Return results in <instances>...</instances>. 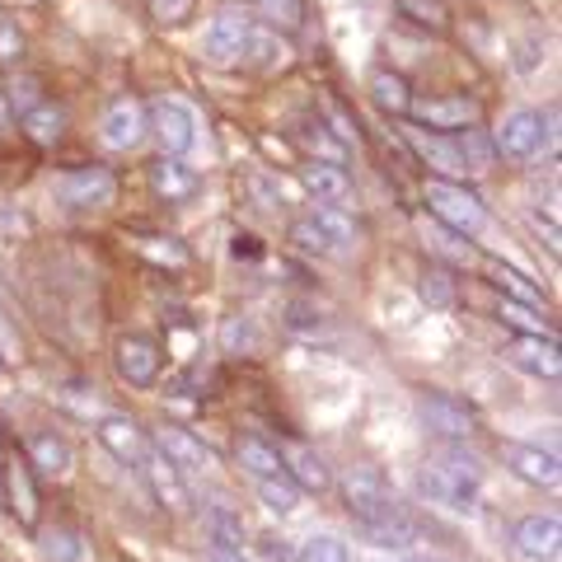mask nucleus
I'll return each mask as SVG.
<instances>
[{
	"label": "nucleus",
	"mask_w": 562,
	"mask_h": 562,
	"mask_svg": "<svg viewBox=\"0 0 562 562\" xmlns=\"http://www.w3.org/2000/svg\"><path fill=\"white\" fill-rule=\"evenodd\" d=\"M342 502H347V516L357 520V530L371 543H380V549H413L417 543V525L403 516L398 492L390 487L384 473H375V469L347 473Z\"/></svg>",
	"instance_id": "1"
},
{
	"label": "nucleus",
	"mask_w": 562,
	"mask_h": 562,
	"mask_svg": "<svg viewBox=\"0 0 562 562\" xmlns=\"http://www.w3.org/2000/svg\"><path fill=\"white\" fill-rule=\"evenodd\" d=\"M417 487H422V497L446 506V512H473L483 497V469L479 460H469L460 450H441L422 464Z\"/></svg>",
	"instance_id": "2"
},
{
	"label": "nucleus",
	"mask_w": 562,
	"mask_h": 562,
	"mask_svg": "<svg viewBox=\"0 0 562 562\" xmlns=\"http://www.w3.org/2000/svg\"><path fill=\"white\" fill-rule=\"evenodd\" d=\"M427 206L431 216L450 225L454 235H479L487 225L483 202L469 192V183H446V179H427Z\"/></svg>",
	"instance_id": "3"
},
{
	"label": "nucleus",
	"mask_w": 562,
	"mask_h": 562,
	"mask_svg": "<svg viewBox=\"0 0 562 562\" xmlns=\"http://www.w3.org/2000/svg\"><path fill=\"white\" fill-rule=\"evenodd\" d=\"M146 127L155 140H160V150L173 155V160H183V155L198 146V117H192V109L179 99H155L146 109Z\"/></svg>",
	"instance_id": "4"
},
{
	"label": "nucleus",
	"mask_w": 562,
	"mask_h": 562,
	"mask_svg": "<svg viewBox=\"0 0 562 562\" xmlns=\"http://www.w3.org/2000/svg\"><path fill=\"white\" fill-rule=\"evenodd\" d=\"M57 198L76 211H99V206H113L117 202V179L113 169L103 165H80L57 179Z\"/></svg>",
	"instance_id": "5"
},
{
	"label": "nucleus",
	"mask_w": 562,
	"mask_h": 562,
	"mask_svg": "<svg viewBox=\"0 0 562 562\" xmlns=\"http://www.w3.org/2000/svg\"><path fill=\"white\" fill-rule=\"evenodd\" d=\"M403 140H408V150L436 173V179H446V183H464L469 179V169H464V160H460V150H454L450 136L427 132V127H417V122H408V127H403Z\"/></svg>",
	"instance_id": "6"
},
{
	"label": "nucleus",
	"mask_w": 562,
	"mask_h": 562,
	"mask_svg": "<svg viewBox=\"0 0 562 562\" xmlns=\"http://www.w3.org/2000/svg\"><path fill=\"white\" fill-rule=\"evenodd\" d=\"M408 113L417 127L427 132H469L479 127V103L469 94H436V99H413Z\"/></svg>",
	"instance_id": "7"
},
{
	"label": "nucleus",
	"mask_w": 562,
	"mask_h": 562,
	"mask_svg": "<svg viewBox=\"0 0 562 562\" xmlns=\"http://www.w3.org/2000/svg\"><path fill=\"white\" fill-rule=\"evenodd\" d=\"M539 146H543V117H539L535 109L506 113L502 127H497V136H492V150H497L502 160H516V165L535 160Z\"/></svg>",
	"instance_id": "8"
},
{
	"label": "nucleus",
	"mask_w": 562,
	"mask_h": 562,
	"mask_svg": "<svg viewBox=\"0 0 562 562\" xmlns=\"http://www.w3.org/2000/svg\"><path fill=\"white\" fill-rule=\"evenodd\" d=\"M113 361H117V375L136 384V390H146V384L160 380L165 371V351L155 338H140V333H127V338H117L113 347Z\"/></svg>",
	"instance_id": "9"
},
{
	"label": "nucleus",
	"mask_w": 562,
	"mask_h": 562,
	"mask_svg": "<svg viewBox=\"0 0 562 562\" xmlns=\"http://www.w3.org/2000/svg\"><path fill=\"white\" fill-rule=\"evenodd\" d=\"M417 413H422V422H427V431H436L441 441H469V436L479 431V417H473L460 398L436 394V390H427L417 398Z\"/></svg>",
	"instance_id": "10"
},
{
	"label": "nucleus",
	"mask_w": 562,
	"mask_h": 562,
	"mask_svg": "<svg viewBox=\"0 0 562 562\" xmlns=\"http://www.w3.org/2000/svg\"><path fill=\"white\" fill-rule=\"evenodd\" d=\"M249 33H254V20H249V14H244V10H221L216 20H211V29H206V43H202L206 61L235 66V61H239V52H244V43H249Z\"/></svg>",
	"instance_id": "11"
},
{
	"label": "nucleus",
	"mask_w": 562,
	"mask_h": 562,
	"mask_svg": "<svg viewBox=\"0 0 562 562\" xmlns=\"http://www.w3.org/2000/svg\"><path fill=\"white\" fill-rule=\"evenodd\" d=\"M140 479H146L150 483V492H155V502H160L165 506V512H188V483H183V469L179 464H169L165 460V454L160 450H146V454H140Z\"/></svg>",
	"instance_id": "12"
},
{
	"label": "nucleus",
	"mask_w": 562,
	"mask_h": 562,
	"mask_svg": "<svg viewBox=\"0 0 562 562\" xmlns=\"http://www.w3.org/2000/svg\"><path fill=\"white\" fill-rule=\"evenodd\" d=\"M99 136H103V146H109V150H136L140 140L150 136V127H146V109H140L136 99H117V103H109V113H103V122H99Z\"/></svg>",
	"instance_id": "13"
},
{
	"label": "nucleus",
	"mask_w": 562,
	"mask_h": 562,
	"mask_svg": "<svg viewBox=\"0 0 562 562\" xmlns=\"http://www.w3.org/2000/svg\"><path fill=\"white\" fill-rule=\"evenodd\" d=\"M502 464L516 473V479L535 483V487H558L562 469H558V454L543 450V446H525V441H502Z\"/></svg>",
	"instance_id": "14"
},
{
	"label": "nucleus",
	"mask_w": 562,
	"mask_h": 562,
	"mask_svg": "<svg viewBox=\"0 0 562 562\" xmlns=\"http://www.w3.org/2000/svg\"><path fill=\"white\" fill-rule=\"evenodd\" d=\"M277 460H281V473H286V479L301 487V492H324L333 483L324 454L314 450V446H305V441H281Z\"/></svg>",
	"instance_id": "15"
},
{
	"label": "nucleus",
	"mask_w": 562,
	"mask_h": 562,
	"mask_svg": "<svg viewBox=\"0 0 562 562\" xmlns=\"http://www.w3.org/2000/svg\"><path fill=\"white\" fill-rule=\"evenodd\" d=\"M512 539H516V553L525 562H558V553H562V520L558 516H525Z\"/></svg>",
	"instance_id": "16"
},
{
	"label": "nucleus",
	"mask_w": 562,
	"mask_h": 562,
	"mask_svg": "<svg viewBox=\"0 0 562 562\" xmlns=\"http://www.w3.org/2000/svg\"><path fill=\"white\" fill-rule=\"evenodd\" d=\"M506 361L535 380H558L562 375V351L558 338H512L506 342Z\"/></svg>",
	"instance_id": "17"
},
{
	"label": "nucleus",
	"mask_w": 562,
	"mask_h": 562,
	"mask_svg": "<svg viewBox=\"0 0 562 562\" xmlns=\"http://www.w3.org/2000/svg\"><path fill=\"white\" fill-rule=\"evenodd\" d=\"M29 464L38 469L43 479L66 483L70 473H76V450H70V441L57 431H33L29 436Z\"/></svg>",
	"instance_id": "18"
},
{
	"label": "nucleus",
	"mask_w": 562,
	"mask_h": 562,
	"mask_svg": "<svg viewBox=\"0 0 562 562\" xmlns=\"http://www.w3.org/2000/svg\"><path fill=\"white\" fill-rule=\"evenodd\" d=\"M99 441L109 446L122 464H140V454L150 450V431H140V422H132V417L109 413V417H99Z\"/></svg>",
	"instance_id": "19"
},
{
	"label": "nucleus",
	"mask_w": 562,
	"mask_h": 562,
	"mask_svg": "<svg viewBox=\"0 0 562 562\" xmlns=\"http://www.w3.org/2000/svg\"><path fill=\"white\" fill-rule=\"evenodd\" d=\"M150 446L160 450L169 464H179L183 473H206V469H211V450H206L192 431H183V427H160Z\"/></svg>",
	"instance_id": "20"
},
{
	"label": "nucleus",
	"mask_w": 562,
	"mask_h": 562,
	"mask_svg": "<svg viewBox=\"0 0 562 562\" xmlns=\"http://www.w3.org/2000/svg\"><path fill=\"white\" fill-rule=\"evenodd\" d=\"M198 169H188L183 160H173V155H160V160L150 165V188H155V198H165V202H188L192 192H198Z\"/></svg>",
	"instance_id": "21"
},
{
	"label": "nucleus",
	"mask_w": 562,
	"mask_h": 562,
	"mask_svg": "<svg viewBox=\"0 0 562 562\" xmlns=\"http://www.w3.org/2000/svg\"><path fill=\"white\" fill-rule=\"evenodd\" d=\"M301 183L310 198H319V206H333V202H347L351 198V179L342 173V165H319V160H310L301 169Z\"/></svg>",
	"instance_id": "22"
},
{
	"label": "nucleus",
	"mask_w": 562,
	"mask_h": 562,
	"mask_svg": "<svg viewBox=\"0 0 562 562\" xmlns=\"http://www.w3.org/2000/svg\"><path fill=\"white\" fill-rule=\"evenodd\" d=\"M20 127L38 140V146H57L61 132H66V109H61V103H52V99H43L38 109L20 113Z\"/></svg>",
	"instance_id": "23"
},
{
	"label": "nucleus",
	"mask_w": 562,
	"mask_h": 562,
	"mask_svg": "<svg viewBox=\"0 0 562 562\" xmlns=\"http://www.w3.org/2000/svg\"><path fill=\"white\" fill-rule=\"evenodd\" d=\"M295 140H301L310 155H319V165H342V160H347V146L328 136V122H324V117H319V122H314V117L301 122V127H295Z\"/></svg>",
	"instance_id": "24"
},
{
	"label": "nucleus",
	"mask_w": 562,
	"mask_h": 562,
	"mask_svg": "<svg viewBox=\"0 0 562 562\" xmlns=\"http://www.w3.org/2000/svg\"><path fill=\"white\" fill-rule=\"evenodd\" d=\"M38 549L47 562H85V539L70 525H47L38 535Z\"/></svg>",
	"instance_id": "25"
},
{
	"label": "nucleus",
	"mask_w": 562,
	"mask_h": 562,
	"mask_svg": "<svg viewBox=\"0 0 562 562\" xmlns=\"http://www.w3.org/2000/svg\"><path fill=\"white\" fill-rule=\"evenodd\" d=\"M371 99L380 103L384 113H408L413 90H408V80H403L398 70H375L371 76Z\"/></svg>",
	"instance_id": "26"
},
{
	"label": "nucleus",
	"mask_w": 562,
	"mask_h": 562,
	"mask_svg": "<svg viewBox=\"0 0 562 562\" xmlns=\"http://www.w3.org/2000/svg\"><path fill=\"white\" fill-rule=\"evenodd\" d=\"M239 61H244V66H258V70H272V66L286 61V47H281L277 33H268V29L254 24L249 43H244V52H239Z\"/></svg>",
	"instance_id": "27"
},
{
	"label": "nucleus",
	"mask_w": 562,
	"mask_h": 562,
	"mask_svg": "<svg viewBox=\"0 0 562 562\" xmlns=\"http://www.w3.org/2000/svg\"><path fill=\"white\" fill-rule=\"evenodd\" d=\"M487 272H492V281H497V286L506 291V301H520V305H530V310H539V305H543V291H539L525 272L506 268V262H492Z\"/></svg>",
	"instance_id": "28"
},
{
	"label": "nucleus",
	"mask_w": 562,
	"mask_h": 562,
	"mask_svg": "<svg viewBox=\"0 0 562 562\" xmlns=\"http://www.w3.org/2000/svg\"><path fill=\"white\" fill-rule=\"evenodd\" d=\"M221 347L225 357H254L258 351V328L249 314H231V319H221Z\"/></svg>",
	"instance_id": "29"
},
{
	"label": "nucleus",
	"mask_w": 562,
	"mask_h": 562,
	"mask_svg": "<svg viewBox=\"0 0 562 562\" xmlns=\"http://www.w3.org/2000/svg\"><path fill=\"white\" fill-rule=\"evenodd\" d=\"M235 454H239V464L254 473V479H277L281 473V460H277V446H268V441H258V436H244V441L235 446Z\"/></svg>",
	"instance_id": "30"
},
{
	"label": "nucleus",
	"mask_w": 562,
	"mask_h": 562,
	"mask_svg": "<svg viewBox=\"0 0 562 562\" xmlns=\"http://www.w3.org/2000/svg\"><path fill=\"white\" fill-rule=\"evenodd\" d=\"M454 150H460V160H464V169L469 173H487L492 165H497V150H492V136H483V132H460V140H454Z\"/></svg>",
	"instance_id": "31"
},
{
	"label": "nucleus",
	"mask_w": 562,
	"mask_h": 562,
	"mask_svg": "<svg viewBox=\"0 0 562 562\" xmlns=\"http://www.w3.org/2000/svg\"><path fill=\"white\" fill-rule=\"evenodd\" d=\"M258 497H262V506H268V512L291 516L295 506H301V487H295L286 473H277V479H258Z\"/></svg>",
	"instance_id": "32"
},
{
	"label": "nucleus",
	"mask_w": 562,
	"mask_h": 562,
	"mask_svg": "<svg viewBox=\"0 0 562 562\" xmlns=\"http://www.w3.org/2000/svg\"><path fill=\"white\" fill-rule=\"evenodd\" d=\"M403 20H413L422 29H431V33H446L450 29V10H446V0H394Z\"/></svg>",
	"instance_id": "33"
},
{
	"label": "nucleus",
	"mask_w": 562,
	"mask_h": 562,
	"mask_svg": "<svg viewBox=\"0 0 562 562\" xmlns=\"http://www.w3.org/2000/svg\"><path fill=\"white\" fill-rule=\"evenodd\" d=\"M136 244V254L140 258H150V262H165V268H183L188 262V249L179 239H165V235H140V239H132Z\"/></svg>",
	"instance_id": "34"
},
{
	"label": "nucleus",
	"mask_w": 562,
	"mask_h": 562,
	"mask_svg": "<svg viewBox=\"0 0 562 562\" xmlns=\"http://www.w3.org/2000/svg\"><path fill=\"white\" fill-rule=\"evenodd\" d=\"M502 324L520 328V338H553V328L539 319V310L520 305V301H502Z\"/></svg>",
	"instance_id": "35"
},
{
	"label": "nucleus",
	"mask_w": 562,
	"mask_h": 562,
	"mask_svg": "<svg viewBox=\"0 0 562 562\" xmlns=\"http://www.w3.org/2000/svg\"><path fill=\"white\" fill-rule=\"evenodd\" d=\"M295 562H347V543L338 535H314V539L301 543Z\"/></svg>",
	"instance_id": "36"
},
{
	"label": "nucleus",
	"mask_w": 562,
	"mask_h": 562,
	"mask_svg": "<svg viewBox=\"0 0 562 562\" xmlns=\"http://www.w3.org/2000/svg\"><path fill=\"white\" fill-rule=\"evenodd\" d=\"M211 535H216V549H235L244 553V525L231 506H216V516H211Z\"/></svg>",
	"instance_id": "37"
},
{
	"label": "nucleus",
	"mask_w": 562,
	"mask_h": 562,
	"mask_svg": "<svg viewBox=\"0 0 562 562\" xmlns=\"http://www.w3.org/2000/svg\"><path fill=\"white\" fill-rule=\"evenodd\" d=\"M422 301H427L431 310H450L454 305V286H450V277L441 268H431V272H422Z\"/></svg>",
	"instance_id": "38"
},
{
	"label": "nucleus",
	"mask_w": 562,
	"mask_h": 562,
	"mask_svg": "<svg viewBox=\"0 0 562 562\" xmlns=\"http://www.w3.org/2000/svg\"><path fill=\"white\" fill-rule=\"evenodd\" d=\"M254 5L268 14L277 29H301V20H305V0H254Z\"/></svg>",
	"instance_id": "39"
},
{
	"label": "nucleus",
	"mask_w": 562,
	"mask_h": 562,
	"mask_svg": "<svg viewBox=\"0 0 562 562\" xmlns=\"http://www.w3.org/2000/svg\"><path fill=\"white\" fill-rule=\"evenodd\" d=\"M38 103H43V80H33V76L10 80V109L14 113H29V109H38Z\"/></svg>",
	"instance_id": "40"
},
{
	"label": "nucleus",
	"mask_w": 562,
	"mask_h": 562,
	"mask_svg": "<svg viewBox=\"0 0 562 562\" xmlns=\"http://www.w3.org/2000/svg\"><path fill=\"white\" fill-rule=\"evenodd\" d=\"M5 492H14V512H20L24 520H33V487H29V473H5Z\"/></svg>",
	"instance_id": "41"
},
{
	"label": "nucleus",
	"mask_w": 562,
	"mask_h": 562,
	"mask_svg": "<svg viewBox=\"0 0 562 562\" xmlns=\"http://www.w3.org/2000/svg\"><path fill=\"white\" fill-rule=\"evenodd\" d=\"M188 5H192V0H150V14L160 24H179L183 14H188Z\"/></svg>",
	"instance_id": "42"
},
{
	"label": "nucleus",
	"mask_w": 562,
	"mask_h": 562,
	"mask_svg": "<svg viewBox=\"0 0 562 562\" xmlns=\"http://www.w3.org/2000/svg\"><path fill=\"white\" fill-rule=\"evenodd\" d=\"M0 52H5V57H10V52H20V33H14V29H0Z\"/></svg>",
	"instance_id": "43"
},
{
	"label": "nucleus",
	"mask_w": 562,
	"mask_h": 562,
	"mask_svg": "<svg viewBox=\"0 0 562 562\" xmlns=\"http://www.w3.org/2000/svg\"><path fill=\"white\" fill-rule=\"evenodd\" d=\"M235 258H258V239H235Z\"/></svg>",
	"instance_id": "44"
},
{
	"label": "nucleus",
	"mask_w": 562,
	"mask_h": 562,
	"mask_svg": "<svg viewBox=\"0 0 562 562\" xmlns=\"http://www.w3.org/2000/svg\"><path fill=\"white\" fill-rule=\"evenodd\" d=\"M206 562H244V553H235V549H211Z\"/></svg>",
	"instance_id": "45"
},
{
	"label": "nucleus",
	"mask_w": 562,
	"mask_h": 562,
	"mask_svg": "<svg viewBox=\"0 0 562 562\" xmlns=\"http://www.w3.org/2000/svg\"><path fill=\"white\" fill-rule=\"evenodd\" d=\"M5 497H10V492H5V469H0V506H5Z\"/></svg>",
	"instance_id": "46"
},
{
	"label": "nucleus",
	"mask_w": 562,
	"mask_h": 562,
	"mask_svg": "<svg viewBox=\"0 0 562 562\" xmlns=\"http://www.w3.org/2000/svg\"><path fill=\"white\" fill-rule=\"evenodd\" d=\"M413 562H436V558H413Z\"/></svg>",
	"instance_id": "47"
},
{
	"label": "nucleus",
	"mask_w": 562,
	"mask_h": 562,
	"mask_svg": "<svg viewBox=\"0 0 562 562\" xmlns=\"http://www.w3.org/2000/svg\"><path fill=\"white\" fill-rule=\"evenodd\" d=\"M0 371H5V357H0Z\"/></svg>",
	"instance_id": "48"
}]
</instances>
